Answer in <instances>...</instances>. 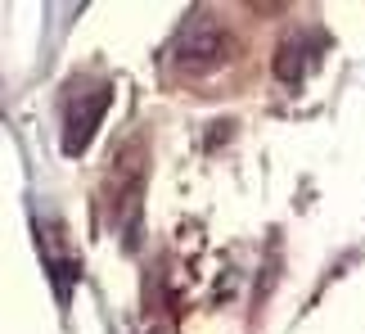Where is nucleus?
Masks as SVG:
<instances>
[{
    "mask_svg": "<svg viewBox=\"0 0 365 334\" xmlns=\"http://www.w3.org/2000/svg\"><path fill=\"white\" fill-rule=\"evenodd\" d=\"M226 32L212 23V19H194L176 41V64H190V68H203V64H217L226 54Z\"/></svg>",
    "mask_w": 365,
    "mask_h": 334,
    "instance_id": "f03ea898",
    "label": "nucleus"
},
{
    "mask_svg": "<svg viewBox=\"0 0 365 334\" xmlns=\"http://www.w3.org/2000/svg\"><path fill=\"white\" fill-rule=\"evenodd\" d=\"M108 100H113V81L100 77L95 86H81L63 104V149L68 154H81L91 145V136L100 131V118L108 113Z\"/></svg>",
    "mask_w": 365,
    "mask_h": 334,
    "instance_id": "f257e3e1",
    "label": "nucleus"
},
{
    "mask_svg": "<svg viewBox=\"0 0 365 334\" xmlns=\"http://www.w3.org/2000/svg\"><path fill=\"white\" fill-rule=\"evenodd\" d=\"M325 32H289L284 41H279V54H275V77L284 81H298L312 73V64L325 54Z\"/></svg>",
    "mask_w": 365,
    "mask_h": 334,
    "instance_id": "7ed1b4c3",
    "label": "nucleus"
}]
</instances>
